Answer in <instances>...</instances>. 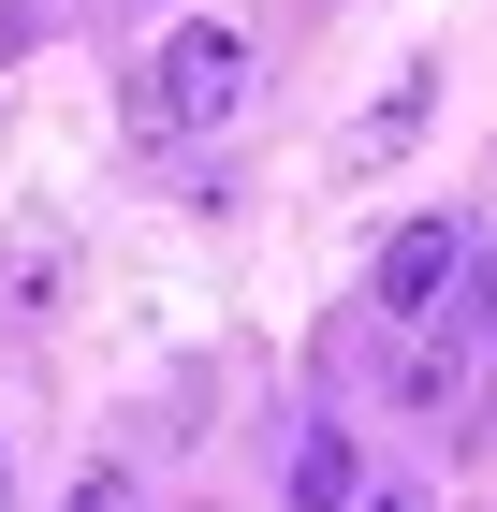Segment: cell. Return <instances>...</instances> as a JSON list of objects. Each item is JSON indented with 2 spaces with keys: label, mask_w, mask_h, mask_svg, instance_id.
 <instances>
[{
  "label": "cell",
  "mask_w": 497,
  "mask_h": 512,
  "mask_svg": "<svg viewBox=\"0 0 497 512\" xmlns=\"http://www.w3.org/2000/svg\"><path fill=\"white\" fill-rule=\"evenodd\" d=\"M234 103H249V44H234V30H176L147 74H132L117 118H132V147H176V132H220Z\"/></svg>",
  "instance_id": "cell-1"
},
{
  "label": "cell",
  "mask_w": 497,
  "mask_h": 512,
  "mask_svg": "<svg viewBox=\"0 0 497 512\" xmlns=\"http://www.w3.org/2000/svg\"><path fill=\"white\" fill-rule=\"evenodd\" d=\"M468 249H483V235H454V220H395V235H381V278H366L381 322H439L454 278H468Z\"/></svg>",
  "instance_id": "cell-2"
},
{
  "label": "cell",
  "mask_w": 497,
  "mask_h": 512,
  "mask_svg": "<svg viewBox=\"0 0 497 512\" xmlns=\"http://www.w3.org/2000/svg\"><path fill=\"white\" fill-rule=\"evenodd\" d=\"M395 337H410V352H395V395H410L424 425H439V410H468V395H483V337H468L454 308H439V322H395Z\"/></svg>",
  "instance_id": "cell-3"
},
{
  "label": "cell",
  "mask_w": 497,
  "mask_h": 512,
  "mask_svg": "<svg viewBox=\"0 0 497 512\" xmlns=\"http://www.w3.org/2000/svg\"><path fill=\"white\" fill-rule=\"evenodd\" d=\"M424 118H439V74H395L381 103L351 118V147H337V161H351V176H381V161H410V147H424Z\"/></svg>",
  "instance_id": "cell-4"
},
{
  "label": "cell",
  "mask_w": 497,
  "mask_h": 512,
  "mask_svg": "<svg viewBox=\"0 0 497 512\" xmlns=\"http://www.w3.org/2000/svg\"><path fill=\"white\" fill-rule=\"evenodd\" d=\"M351 498H366V454H351L337 425H322V439H293V512H351Z\"/></svg>",
  "instance_id": "cell-5"
},
{
  "label": "cell",
  "mask_w": 497,
  "mask_h": 512,
  "mask_svg": "<svg viewBox=\"0 0 497 512\" xmlns=\"http://www.w3.org/2000/svg\"><path fill=\"white\" fill-rule=\"evenodd\" d=\"M454 322H468V337L497 352V249H468V278H454Z\"/></svg>",
  "instance_id": "cell-6"
},
{
  "label": "cell",
  "mask_w": 497,
  "mask_h": 512,
  "mask_svg": "<svg viewBox=\"0 0 497 512\" xmlns=\"http://www.w3.org/2000/svg\"><path fill=\"white\" fill-rule=\"evenodd\" d=\"M0 293H15V308H44V293H59V249H44V235H15V264H0Z\"/></svg>",
  "instance_id": "cell-7"
},
{
  "label": "cell",
  "mask_w": 497,
  "mask_h": 512,
  "mask_svg": "<svg viewBox=\"0 0 497 512\" xmlns=\"http://www.w3.org/2000/svg\"><path fill=\"white\" fill-rule=\"evenodd\" d=\"M74 512H132V469H88V483H74Z\"/></svg>",
  "instance_id": "cell-8"
},
{
  "label": "cell",
  "mask_w": 497,
  "mask_h": 512,
  "mask_svg": "<svg viewBox=\"0 0 497 512\" xmlns=\"http://www.w3.org/2000/svg\"><path fill=\"white\" fill-rule=\"evenodd\" d=\"M351 512H424V498H410V483H366V498H351Z\"/></svg>",
  "instance_id": "cell-9"
},
{
  "label": "cell",
  "mask_w": 497,
  "mask_h": 512,
  "mask_svg": "<svg viewBox=\"0 0 497 512\" xmlns=\"http://www.w3.org/2000/svg\"><path fill=\"white\" fill-rule=\"evenodd\" d=\"M0 512H15V454H0Z\"/></svg>",
  "instance_id": "cell-10"
}]
</instances>
